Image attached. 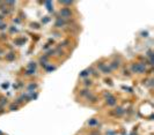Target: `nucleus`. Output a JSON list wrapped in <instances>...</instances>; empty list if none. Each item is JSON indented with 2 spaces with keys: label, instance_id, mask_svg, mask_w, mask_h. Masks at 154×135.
<instances>
[{
  "label": "nucleus",
  "instance_id": "aec40b11",
  "mask_svg": "<svg viewBox=\"0 0 154 135\" xmlns=\"http://www.w3.org/2000/svg\"><path fill=\"white\" fill-rule=\"evenodd\" d=\"M18 109H19V106L16 105V104H12V105L9 106V110H10V111H18Z\"/></svg>",
  "mask_w": 154,
  "mask_h": 135
},
{
  "label": "nucleus",
  "instance_id": "4468645a",
  "mask_svg": "<svg viewBox=\"0 0 154 135\" xmlns=\"http://www.w3.org/2000/svg\"><path fill=\"white\" fill-rule=\"evenodd\" d=\"M27 89H28V91H30V92H33L35 89H37V84H34V83H30L29 86L27 87Z\"/></svg>",
  "mask_w": 154,
  "mask_h": 135
},
{
  "label": "nucleus",
  "instance_id": "a211bd4d",
  "mask_svg": "<svg viewBox=\"0 0 154 135\" xmlns=\"http://www.w3.org/2000/svg\"><path fill=\"white\" fill-rule=\"evenodd\" d=\"M60 5H65V6H72L74 5V1H59Z\"/></svg>",
  "mask_w": 154,
  "mask_h": 135
},
{
  "label": "nucleus",
  "instance_id": "9d476101",
  "mask_svg": "<svg viewBox=\"0 0 154 135\" xmlns=\"http://www.w3.org/2000/svg\"><path fill=\"white\" fill-rule=\"evenodd\" d=\"M86 98H87L88 100H91V102H93V103H95V102H96V100H97V97H96V96H94V95L92 94V92H91V94H89V95H88V96L86 97Z\"/></svg>",
  "mask_w": 154,
  "mask_h": 135
},
{
  "label": "nucleus",
  "instance_id": "5701e85b",
  "mask_svg": "<svg viewBox=\"0 0 154 135\" xmlns=\"http://www.w3.org/2000/svg\"><path fill=\"white\" fill-rule=\"evenodd\" d=\"M83 84H85L86 87H91L92 84H93V82H92V80H85V82H83Z\"/></svg>",
  "mask_w": 154,
  "mask_h": 135
},
{
  "label": "nucleus",
  "instance_id": "423d86ee",
  "mask_svg": "<svg viewBox=\"0 0 154 135\" xmlns=\"http://www.w3.org/2000/svg\"><path fill=\"white\" fill-rule=\"evenodd\" d=\"M124 113H125V110L123 109L122 106H117V108L113 111V114H114V116H117V117H121Z\"/></svg>",
  "mask_w": 154,
  "mask_h": 135
},
{
  "label": "nucleus",
  "instance_id": "6e6552de",
  "mask_svg": "<svg viewBox=\"0 0 154 135\" xmlns=\"http://www.w3.org/2000/svg\"><path fill=\"white\" fill-rule=\"evenodd\" d=\"M91 75V68H87V69H85V71H82L79 74V76L80 77H87Z\"/></svg>",
  "mask_w": 154,
  "mask_h": 135
},
{
  "label": "nucleus",
  "instance_id": "393cba45",
  "mask_svg": "<svg viewBox=\"0 0 154 135\" xmlns=\"http://www.w3.org/2000/svg\"><path fill=\"white\" fill-rule=\"evenodd\" d=\"M89 135H100V133H99V132H92Z\"/></svg>",
  "mask_w": 154,
  "mask_h": 135
},
{
  "label": "nucleus",
  "instance_id": "ddd939ff",
  "mask_svg": "<svg viewBox=\"0 0 154 135\" xmlns=\"http://www.w3.org/2000/svg\"><path fill=\"white\" fill-rule=\"evenodd\" d=\"M89 94H91V91H89L88 89H83V90H81L80 91V96L81 97H87Z\"/></svg>",
  "mask_w": 154,
  "mask_h": 135
},
{
  "label": "nucleus",
  "instance_id": "f257e3e1",
  "mask_svg": "<svg viewBox=\"0 0 154 135\" xmlns=\"http://www.w3.org/2000/svg\"><path fill=\"white\" fill-rule=\"evenodd\" d=\"M131 71L137 74H144L147 71V66L145 63H134L131 65Z\"/></svg>",
  "mask_w": 154,
  "mask_h": 135
},
{
  "label": "nucleus",
  "instance_id": "7ed1b4c3",
  "mask_svg": "<svg viewBox=\"0 0 154 135\" xmlns=\"http://www.w3.org/2000/svg\"><path fill=\"white\" fill-rule=\"evenodd\" d=\"M104 97H105V103H107V105L109 106H115L117 104V98L114 96V95H111L110 92H107V94H104Z\"/></svg>",
  "mask_w": 154,
  "mask_h": 135
},
{
  "label": "nucleus",
  "instance_id": "20e7f679",
  "mask_svg": "<svg viewBox=\"0 0 154 135\" xmlns=\"http://www.w3.org/2000/svg\"><path fill=\"white\" fill-rule=\"evenodd\" d=\"M99 69L102 73H104V74H110V72H111L110 67H109L107 64H103V63L99 64Z\"/></svg>",
  "mask_w": 154,
  "mask_h": 135
},
{
  "label": "nucleus",
  "instance_id": "6ab92c4d",
  "mask_svg": "<svg viewBox=\"0 0 154 135\" xmlns=\"http://www.w3.org/2000/svg\"><path fill=\"white\" fill-rule=\"evenodd\" d=\"M146 55H147L148 60H152V58H153V51H152V50H148L147 53H146Z\"/></svg>",
  "mask_w": 154,
  "mask_h": 135
},
{
  "label": "nucleus",
  "instance_id": "a878e982",
  "mask_svg": "<svg viewBox=\"0 0 154 135\" xmlns=\"http://www.w3.org/2000/svg\"><path fill=\"white\" fill-rule=\"evenodd\" d=\"M46 49H49V44H45V46H44V50H46Z\"/></svg>",
  "mask_w": 154,
  "mask_h": 135
},
{
  "label": "nucleus",
  "instance_id": "9b49d317",
  "mask_svg": "<svg viewBox=\"0 0 154 135\" xmlns=\"http://www.w3.org/2000/svg\"><path fill=\"white\" fill-rule=\"evenodd\" d=\"M6 104H7V98L4 97V96H1V97H0V108H4Z\"/></svg>",
  "mask_w": 154,
  "mask_h": 135
},
{
  "label": "nucleus",
  "instance_id": "f8f14e48",
  "mask_svg": "<svg viewBox=\"0 0 154 135\" xmlns=\"http://www.w3.org/2000/svg\"><path fill=\"white\" fill-rule=\"evenodd\" d=\"M24 74L27 75V76H31V75H35L36 74V69H29L28 68L26 72H24Z\"/></svg>",
  "mask_w": 154,
  "mask_h": 135
},
{
  "label": "nucleus",
  "instance_id": "b1692460",
  "mask_svg": "<svg viewBox=\"0 0 154 135\" xmlns=\"http://www.w3.org/2000/svg\"><path fill=\"white\" fill-rule=\"evenodd\" d=\"M16 31H18V29H16V28H14V27L10 28V32H16Z\"/></svg>",
  "mask_w": 154,
  "mask_h": 135
},
{
  "label": "nucleus",
  "instance_id": "f03ea898",
  "mask_svg": "<svg viewBox=\"0 0 154 135\" xmlns=\"http://www.w3.org/2000/svg\"><path fill=\"white\" fill-rule=\"evenodd\" d=\"M59 15L61 19L64 20H67V19H71L72 15H73V12L71 10V8L68 7H64V8H60L59 10Z\"/></svg>",
  "mask_w": 154,
  "mask_h": 135
},
{
  "label": "nucleus",
  "instance_id": "cd10ccee",
  "mask_svg": "<svg viewBox=\"0 0 154 135\" xmlns=\"http://www.w3.org/2000/svg\"><path fill=\"white\" fill-rule=\"evenodd\" d=\"M0 135H4V133H2V132H1V131H0Z\"/></svg>",
  "mask_w": 154,
  "mask_h": 135
},
{
  "label": "nucleus",
  "instance_id": "39448f33",
  "mask_svg": "<svg viewBox=\"0 0 154 135\" xmlns=\"http://www.w3.org/2000/svg\"><path fill=\"white\" fill-rule=\"evenodd\" d=\"M66 24H67L66 20H64V19H61V18H58L57 20H56V22H55V27H56V28L65 27Z\"/></svg>",
  "mask_w": 154,
  "mask_h": 135
},
{
  "label": "nucleus",
  "instance_id": "412c9836",
  "mask_svg": "<svg viewBox=\"0 0 154 135\" xmlns=\"http://www.w3.org/2000/svg\"><path fill=\"white\" fill-rule=\"evenodd\" d=\"M8 28L7 24H5V23H2V24H0V31H4V30H6Z\"/></svg>",
  "mask_w": 154,
  "mask_h": 135
},
{
  "label": "nucleus",
  "instance_id": "bb28decb",
  "mask_svg": "<svg viewBox=\"0 0 154 135\" xmlns=\"http://www.w3.org/2000/svg\"><path fill=\"white\" fill-rule=\"evenodd\" d=\"M2 19H4V16H2V15H0V23H1V21H2Z\"/></svg>",
  "mask_w": 154,
  "mask_h": 135
},
{
  "label": "nucleus",
  "instance_id": "dca6fc26",
  "mask_svg": "<svg viewBox=\"0 0 154 135\" xmlns=\"http://www.w3.org/2000/svg\"><path fill=\"white\" fill-rule=\"evenodd\" d=\"M44 5L47 7V10H49V12H52V10H54V8H52V4L50 1H44Z\"/></svg>",
  "mask_w": 154,
  "mask_h": 135
},
{
  "label": "nucleus",
  "instance_id": "f3484780",
  "mask_svg": "<svg viewBox=\"0 0 154 135\" xmlns=\"http://www.w3.org/2000/svg\"><path fill=\"white\" fill-rule=\"evenodd\" d=\"M36 67H37V64L35 61H31V63H29V65H28V68L29 69H36Z\"/></svg>",
  "mask_w": 154,
  "mask_h": 135
},
{
  "label": "nucleus",
  "instance_id": "c85d7f7f",
  "mask_svg": "<svg viewBox=\"0 0 154 135\" xmlns=\"http://www.w3.org/2000/svg\"><path fill=\"white\" fill-rule=\"evenodd\" d=\"M1 54H2V52H1V51H0V55H1Z\"/></svg>",
  "mask_w": 154,
  "mask_h": 135
},
{
  "label": "nucleus",
  "instance_id": "0eeeda50",
  "mask_svg": "<svg viewBox=\"0 0 154 135\" xmlns=\"http://www.w3.org/2000/svg\"><path fill=\"white\" fill-rule=\"evenodd\" d=\"M119 66H121V63H119V60H114L113 63L109 65L110 69H117V68H119Z\"/></svg>",
  "mask_w": 154,
  "mask_h": 135
},
{
  "label": "nucleus",
  "instance_id": "1a4fd4ad",
  "mask_svg": "<svg viewBox=\"0 0 154 135\" xmlns=\"http://www.w3.org/2000/svg\"><path fill=\"white\" fill-rule=\"evenodd\" d=\"M14 59H15V54H14L13 52H9V53H7V54H6V60L13 61Z\"/></svg>",
  "mask_w": 154,
  "mask_h": 135
},
{
  "label": "nucleus",
  "instance_id": "4be33fe9",
  "mask_svg": "<svg viewBox=\"0 0 154 135\" xmlns=\"http://www.w3.org/2000/svg\"><path fill=\"white\" fill-rule=\"evenodd\" d=\"M88 125L89 126H94V125H97V120L96 119H93L91 121H88Z\"/></svg>",
  "mask_w": 154,
  "mask_h": 135
},
{
  "label": "nucleus",
  "instance_id": "2eb2a0df",
  "mask_svg": "<svg viewBox=\"0 0 154 135\" xmlns=\"http://www.w3.org/2000/svg\"><path fill=\"white\" fill-rule=\"evenodd\" d=\"M56 69V66H52V65H50V64H47L46 66H45V72H52V71H55Z\"/></svg>",
  "mask_w": 154,
  "mask_h": 135
}]
</instances>
